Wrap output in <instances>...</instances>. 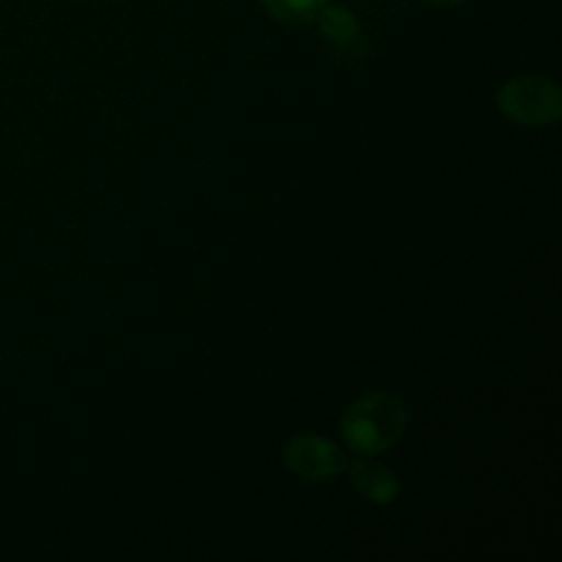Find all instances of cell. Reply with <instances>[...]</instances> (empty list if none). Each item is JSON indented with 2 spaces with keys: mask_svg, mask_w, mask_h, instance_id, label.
Wrapping results in <instances>:
<instances>
[{
  "mask_svg": "<svg viewBox=\"0 0 562 562\" xmlns=\"http://www.w3.org/2000/svg\"><path fill=\"white\" fill-rule=\"evenodd\" d=\"M409 412L393 393H371L357 398L340 417V434L351 453L379 456L404 439Z\"/></svg>",
  "mask_w": 562,
  "mask_h": 562,
  "instance_id": "6da1fadb",
  "label": "cell"
},
{
  "mask_svg": "<svg viewBox=\"0 0 562 562\" xmlns=\"http://www.w3.org/2000/svg\"><path fill=\"white\" fill-rule=\"evenodd\" d=\"M497 108L521 126H552L562 115V93L549 77L519 75L499 88Z\"/></svg>",
  "mask_w": 562,
  "mask_h": 562,
  "instance_id": "7a4b0ae2",
  "label": "cell"
},
{
  "mask_svg": "<svg viewBox=\"0 0 562 562\" xmlns=\"http://www.w3.org/2000/svg\"><path fill=\"white\" fill-rule=\"evenodd\" d=\"M283 461L289 472L311 483L335 481L349 464L340 445H335L333 439L316 437V434L291 437L283 448Z\"/></svg>",
  "mask_w": 562,
  "mask_h": 562,
  "instance_id": "3957f363",
  "label": "cell"
},
{
  "mask_svg": "<svg viewBox=\"0 0 562 562\" xmlns=\"http://www.w3.org/2000/svg\"><path fill=\"white\" fill-rule=\"evenodd\" d=\"M351 477V486L360 494L366 503L371 505H393L401 494V483L395 477L393 470H387L384 464L373 461L371 456H360L351 464H346Z\"/></svg>",
  "mask_w": 562,
  "mask_h": 562,
  "instance_id": "277c9868",
  "label": "cell"
},
{
  "mask_svg": "<svg viewBox=\"0 0 562 562\" xmlns=\"http://www.w3.org/2000/svg\"><path fill=\"white\" fill-rule=\"evenodd\" d=\"M318 27H322L324 36L340 49H355L362 44L360 22L351 14L349 9H340V5H324L316 16Z\"/></svg>",
  "mask_w": 562,
  "mask_h": 562,
  "instance_id": "5b68a950",
  "label": "cell"
},
{
  "mask_svg": "<svg viewBox=\"0 0 562 562\" xmlns=\"http://www.w3.org/2000/svg\"><path fill=\"white\" fill-rule=\"evenodd\" d=\"M261 3L272 20L291 27H300L316 22L318 11L327 5V0H261Z\"/></svg>",
  "mask_w": 562,
  "mask_h": 562,
  "instance_id": "8992f818",
  "label": "cell"
},
{
  "mask_svg": "<svg viewBox=\"0 0 562 562\" xmlns=\"http://www.w3.org/2000/svg\"><path fill=\"white\" fill-rule=\"evenodd\" d=\"M426 3L439 5V9H459V5H467L470 0H426Z\"/></svg>",
  "mask_w": 562,
  "mask_h": 562,
  "instance_id": "52a82bcc",
  "label": "cell"
}]
</instances>
